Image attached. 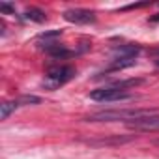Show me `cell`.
<instances>
[{"instance_id":"obj_1","label":"cell","mask_w":159,"mask_h":159,"mask_svg":"<svg viewBox=\"0 0 159 159\" xmlns=\"http://www.w3.org/2000/svg\"><path fill=\"white\" fill-rule=\"evenodd\" d=\"M152 116H159V111L152 109H124V111H101L84 118V122H139Z\"/></svg>"},{"instance_id":"obj_2","label":"cell","mask_w":159,"mask_h":159,"mask_svg":"<svg viewBox=\"0 0 159 159\" xmlns=\"http://www.w3.org/2000/svg\"><path fill=\"white\" fill-rule=\"evenodd\" d=\"M73 77H75V69L71 66H54L47 71L41 84L45 90H56V88L64 86L67 81H71Z\"/></svg>"},{"instance_id":"obj_3","label":"cell","mask_w":159,"mask_h":159,"mask_svg":"<svg viewBox=\"0 0 159 159\" xmlns=\"http://www.w3.org/2000/svg\"><path fill=\"white\" fill-rule=\"evenodd\" d=\"M133 96L125 90H118V88H112V86H103V88H98L94 92H90V99L94 101H99V103H105V101H120V99H131Z\"/></svg>"},{"instance_id":"obj_4","label":"cell","mask_w":159,"mask_h":159,"mask_svg":"<svg viewBox=\"0 0 159 159\" xmlns=\"http://www.w3.org/2000/svg\"><path fill=\"white\" fill-rule=\"evenodd\" d=\"M64 19L67 23H75V25H90L96 21V13L92 10H84V8H71L64 11Z\"/></svg>"},{"instance_id":"obj_5","label":"cell","mask_w":159,"mask_h":159,"mask_svg":"<svg viewBox=\"0 0 159 159\" xmlns=\"http://www.w3.org/2000/svg\"><path fill=\"white\" fill-rule=\"evenodd\" d=\"M60 36H62V30H51V32H43V34H39V36H38V39H36V45H38V47H41V49H45V51L49 52L51 49H54V47H58V45H60V43H58Z\"/></svg>"},{"instance_id":"obj_6","label":"cell","mask_w":159,"mask_h":159,"mask_svg":"<svg viewBox=\"0 0 159 159\" xmlns=\"http://www.w3.org/2000/svg\"><path fill=\"white\" fill-rule=\"evenodd\" d=\"M127 125L137 129V131H159V116L139 120V122H133V124H127Z\"/></svg>"},{"instance_id":"obj_7","label":"cell","mask_w":159,"mask_h":159,"mask_svg":"<svg viewBox=\"0 0 159 159\" xmlns=\"http://www.w3.org/2000/svg\"><path fill=\"white\" fill-rule=\"evenodd\" d=\"M112 52H114L116 58H137V54L140 52V47L139 45H133V43H127V45L114 47Z\"/></svg>"},{"instance_id":"obj_8","label":"cell","mask_w":159,"mask_h":159,"mask_svg":"<svg viewBox=\"0 0 159 159\" xmlns=\"http://www.w3.org/2000/svg\"><path fill=\"white\" fill-rule=\"evenodd\" d=\"M23 19L32 21V23H43V21H47V15H45V11L39 10V8H28V10L25 11Z\"/></svg>"},{"instance_id":"obj_9","label":"cell","mask_w":159,"mask_h":159,"mask_svg":"<svg viewBox=\"0 0 159 159\" xmlns=\"http://www.w3.org/2000/svg\"><path fill=\"white\" fill-rule=\"evenodd\" d=\"M17 107H21L17 99H13V101H4L2 105H0V118H2V120H8V118H10V114H11V112H15V109H17Z\"/></svg>"},{"instance_id":"obj_10","label":"cell","mask_w":159,"mask_h":159,"mask_svg":"<svg viewBox=\"0 0 159 159\" xmlns=\"http://www.w3.org/2000/svg\"><path fill=\"white\" fill-rule=\"evenodd\" d=\"M135 58H116L112 62V66L109 67V71H118V69H125V67H131L135 66Z\"/></svg>"},{"instance_id":"obj_11","label":"cell","mask_w":159,"mask_h":159,"mask_svg":"<svg viewBox=\"0 0 159 159\" xmlns=\"http://www.w3.org/2000/svg\"><path fill=\"white\" fill-rule=\"evenodd\" d=\"M49 56H52V58H67V56H71V51H67L64 45H58V47H54V49H51L49 51Z\"/></svg>"},{"instance_id":"obj_12","label":"cell","mask_w":159,"mask_h":159,"mask_svg":"<svg viewBox=\"0 0 159 159\" xmlns=\"http://www.w3.org/2000/svg\"><path fill=\"white\" fill-rule=\"evenodd\" d=\"M17 101H19V105H38V103H41V99L36 98V96H21Z\"/></svg>"},{"instance_id":"obj_13","label":"cell","mask_w":159,"mask_h":159,"mask_svg":"<svg viewBox=\"0 0 159 159\" xmlns=\"http://www.w3.org/2000/svg\"><path fill=\"white\" fill-rule=\"evenodd\" d=\"M0 11L6 13V15H13L15 13V8L11 4H8V2H0Z\"/></svg>"},{"instance_id":"obj_14","label":"cell","mask_w":159,"mask_h":159,"mask_svg":"<svg viewBox=\"0 0 159 159\" xmlns=\"http://www.w3.org/2000/svg\"><path fill=\"white\" fill-rule=\"evenodd\" d=\"M152 2H139V4H131V6H125V8H122L124 11H127V10H139V8H144V6H150Z\"/></svg>"},{"instance_id":"obj_15","label":"cell","mask_w":159,"mask_h":159,"mask_svg":"<svg viewBox=\"0 0 159 159\" xmlns=\"http://www.w3.org/2000/svg\"><path fill=\"white\" fill-rule=\"evenodd\" d=\"M150 21H152V23H155V21H159V13H157V15H153V17H150Z\"/></svg>"},{"instance_id":"obj_16","label":"cell","mask_w":159,"mask_h":159,"mask_svg":"<svg viewBox=\"0 0 159 159\" xmlns=\"http://www.w3.org/2000/svg\"><path fill=\"white\" fill-rule=\"evenodd\" d=\"M152 54H153V56H159V47H155V49L152 51Z\"/></svg>"},{"instance_id":"obj_17","label":"cell","mask_w":159,"mask_h":159,"mask_svg":"<svg viewBox=\"0 0 159 159\" xmlns=\"http://www.w3.org/2000/svg\"><path fill=\"white\" fill-rule=\"evenodd\" d=\"M153 62H155V66L159 67V56H155V60H153Z\"/></svg>"},{"instance_id":"obj_18","label":"cell","mask_w":159,"mask_h":159,"mask_svg":"<svg viewBox=\"0 0 159 159\" xmlns=\"http://www.w3.org/2000/svg\"><path fill=\"white\" fill-rule=\"evenodd\" d=\"M155 144H157V146H159V140H155Z\"/></svg>"}]
</instances>
